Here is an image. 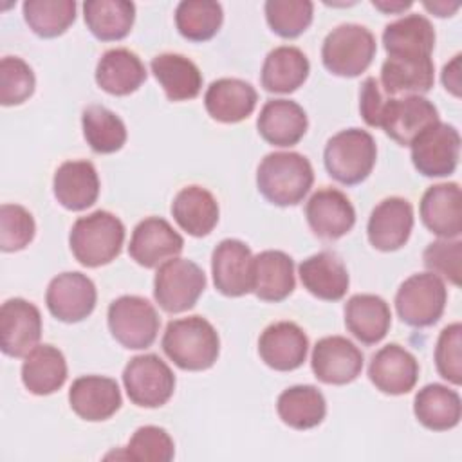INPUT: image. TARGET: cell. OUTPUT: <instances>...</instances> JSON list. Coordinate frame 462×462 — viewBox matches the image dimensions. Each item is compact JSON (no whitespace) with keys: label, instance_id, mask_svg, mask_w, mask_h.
<instances>
[{"label":"cell","instance_id":"obj_1","mask_svg":"<svg viewBox=\"0 0 462 462\" xmlns=\"http://www.w3.org/2000/svg\"><path fill=\"white\" fill-rule=\"evenodd\" d=\"M314 170L298 152L267 153L256 170V186L265 200L276 206H296L310 191Z\"/></svg>","mask_w":462,"mask_h":462},{"label":"cell","instance_id":"obj_2","mask_svg":"<svg viewBox=\"0 0 462 462\" xmlns=\"http://www.w3.org/2000/svg\"><path fill=\"white\" fill-rule=\"evenodd\" d=\"M164 354L188 372H202L215 365L220 354V337L215 327L202 316L171 319L162 336Z\"/></svg>","mask_w":462,"mask_h":462},{"label":"cell","instance_id":"obj_3","mask_svg":"<svg viewBox=\"0 0 462 462\" xmlns=\"http://www.w3.org/2000/svg\"><path fill=\"white\" fill-rule=\"evenodd\" d=\"M123 242V222L105 209L79 217L69 235L70 251L85 267H101L110 263L119 256Z\"/></svg>","mask_w":462,"mask_h":462},{"label":"cell","instance_id":"obj_4","mask_svg":"<svg viewBox=\"0 0 462 462\" xmlns=\"http://www.w3.org/2000/svg\"><path fill=\"white\" fill-rule=\"evenodd\" d=\"M377 146L366 130L346 128L327 141L323 162L328 175L345 184L356 186L363 182L374 170Z\"/></svg>","mask_w":462,"mask_h":462},{"label":"cell","instance_id":"obj_5","mask_svg":"<svg viewBox=\"0 0 462 462\" xmlns=\"http://www.w3.org/2000/svg\"><path fill=\"white\" fill-rule=\"evenodd\" d=\"M377 51L375 36L359 23H341L323 40L321 60L328 72L341 78L363 74Z\"/></svg>","mask_w":462,"mask_h":462},{"label":"cell","instance_id":"obj_6","mask_svg":"<svg viewBox=\"0 0 462 462\" xmlns=\"http://www.w3.org/2000/svg\"><path fill=\"white\" fill-rule=\"evenodd\" d=\"M206 289L204 271L188 258H171L159 265L153 278V298L168 314L195 307Z\"/></svg>","mask_w":462,"mask_h":462},{"label":"cell","instance_id":"obj_7","mask_svg":"<svg viewBox=\"0 0 462 462\" xmlns=\"http://www.w3.org/2000/svg\"><path fill=\"white\" fill-rule=\"evenodd\" d=\"M446 301L444 280L433 273H417L401 283L395 294V310L402 323L424 328L440 319Z\"/></svg>","mask_w":462,"mask_h":462},{"label":"cell","instance_id":"obj_8","mask_svg":"<svg viewBox=\"0 0 462 462\" xmlns=\"http://www.w3.org/2000/svg\"><path fill=\"white\" fill-rule=\"evenodd\" d=\"M106 318L112 337L125 348H148L157 339L161 319L146 298L134 294L119 296L110 303Z\"/></svg>","mask_w":462,"mask_h":462},{"label":"cell","instance_id":"obj_9","mask_svg":"<svg viewBox=\"0 0 462 462\" xmlns=\"http://www.w3.org/2000/svg\"><path fill=\"white\" fill-rule=\"evenodd\" d=\"M123 384L135 406L159 408L171 399L175 375L157 354H141L126 363Z\"/></svg>","mask_w":462,"mask_h":462},{"label":"cell","instance_id":"obj_10","mask_svg":"<svg viewBox=\"0 0 462 462\" xmlns=\"http://www.w3.org/2000/svg\"><path fill=\"white\" fill-rule=\"evenodd\" d=\"M411 148V162L424 177H448L455 171L460 155V134L453 125L437 121L420 132Z\"/></svg>","mask_w":462,"mask_h":462},{"label":"cell","instance_id":"obj_11","mask_svg":"<svg viewBox=\"0 0 462 462\" xmlns=\"http://www.w3.org/2000/svg\"><path fill=\"white\" fill-rule=\"evenodd\" d=\"M97 291L94 282L78 271L54 276L45 292L49 312L63 323H78L88 318L96 307Z\"/></svg>","mask_w":462,"mask_h":462},{"label":"cell","instance_id":"obj_12","mask_svg":"<svg viewBox=\"0 0 462 462\" xmlns=\"http://www.w3.org/2000/svg\"><path fill=\"white\" fill-rule=\"evenodd\" d=\"M439 121L437 106L422 96H388L383 108L379 128L401 146H410L428 126Z\"/></svg>","mask_w":462,"mask_h":462},{"label":"cell","instance_id":"obj_13","mask_svg":"<svg viewBox=\"0 0 462 462\" xmlns=\"http://www.w3.org/2000/svg\"><path fill=\"white\" fill-rule=\"evenodd\" d=\"M42 337L40 309L23 300L11 298L0 307V346L9 357H25Z\"/></svg>","mask_w":462,"mask_h":462},{"label":"cell","instance_id":"obj_14","mask_svg":"<svg viewBox=\"0 0 462 462\" xmlns=\"http://www.w3.org/2000/svg\"><path fill=\"white\" fill-rule=\"evenodd\" d=\"M363 352L343 336L321 337L310 357V366L318 381L325 384H348L363 370Z\"/></svg>","mask_w":462,"mask_h":462},{"label":"cell","instance_id":"obj_15","mask_svg":"<svg viewBox=\"0 0 462 462\" xmlns=\"http://www.w3.org/2000/svg\"><path fill=\"white\" fill-rule=\"evenodd\" d=\"M253 258L251 249L242 240H222L211 254V274L217 291L231 298L253 292Z\"/></svg>","mask_w":462,"mask_h":462},{"label":"cell","instance_id":"obj_16","mask_svg":"<svg viewBox=\"0 0 462 462\" xmlns=\"http://www.w3.org/2000/svg\"><path fill=\"white\" fill-rule=\"evenodd\" d=\"M182 247V236L168 220L161 217H148L134 227L128 254L135 263L152 269L179 256Z\"/></svg>","mask_w":462,"mask_h":462},{"label":"cell","instance_id":"obj_17","mask_svg":"<svg viewBox=\"0 0 462 462\" xmlns=\"http://www.w3.org/2000/svg\"><path fill=\"white\" fill-rule=\"evenodd\" d=\"M309 352V337L303 328L292 321H276L263 328L258 339L262 361L278 372L300 368Z\"/></svg>","mask_w":462,"mask_h":462},{"label":"cell","instance_id":"obj_18","mask_svg":"<svg viewBox=\"0 0 462 462\" xmlns=\"http://www.w3.org/2000/svg\"><path fill=\"white\" fill-rule=\"evenodd\" d=\"M413 229V208L402 197L381 200L370 213L366 233L368 242L384 253L401 249Z\"/></svg>","mask_w":462,"mask_h":462},{"label":"cell","instance_id":"obj_19","mask_svg":"<svg viewBox=\"0 0 462 462\" xmlns=\"http://www.w3.org/2000/svg\"><path fill=\"white\" fill-rule=\"evenodd\" d=\"M305 217L312 233L323 240L345 236L356 224L352 202L336 188L318 189L305 206Z\"/></svg>","mask_w":462,"mask_h":462},{"label":"cell","instance_id":"obj_20","mask_svg":"<svg viewBox=\"0 0 462 462\" xmlns=\"http://www.w3.org/2000/svg\"><path fill=\"white\" fill-rule=\"evenodd\" d=\"M372 384L388 395H402L413 390L419 379V363L411 352L397 343L379 348L368 365Z\"/></svg>","mask_w":462,"mask_h":462},{"label":"cell","instance_id":"obj_21","mask_svg":"<svg viewBox=\"0 0 462 462\" xmlns=\"http://www.w3.org/2000/svg\"><path fill=\"white\" fill-rule=\"evenodd\" d=\"M383 45L388 58L404 61L431 60L435 29L422 14H408L388 23L383 31Z\"/></svg>","mask_w":462,"mask_h":462},{"label":"cell","instance_id":"obj_22","mask_svg":"<svg viewBox=\"0 0 462 462\" xmlns=\"http://www.w3.org/2000/svg\"><path fill=\"white\" fill-rule=\"evenodd\" d=\"M121 390L112 377L83 375L69 390L72 411L88 422L110 419L121 408Z\"/></svg>","mask_w":462,"mask_h":462},{"label":"cell","instance_id":"obj_23","mask_svg":"<svg viewBox=\"0 0 462 462\" xmlns=\"http://www.w3.org/2000/svg\"><path fill=\"white\" fill-rule=\"evenodd\" d=\"M422 224L440 238H458L462 233V193L457 182L430 186L420 199Z\"/></svg>","mask_w":462,"mask_h":462},{"label":"cell","instance_id":"obj_24","mask_svg":"<svg viewBox=\"0 0 462 462\" xmlns=\"http://www.w3.org/2000/svg\"><path fill=\"white\" fill-rule=\"evenodd\" d=\"M309 126L305 110L291 99L267 101L256 119L258 134L273 146H294L301 141Z\"/></svg>","mask_w":462,"mask_h":462},{"label":"cell","instance_id":"obj_25","mask_svg":"<svg viewBox=\"0 0 462 462\" xmlns=\"http://www.w3.org/2000/svg\"><path fill=\"white\" fill-rule=\"evenodd\" d=\"M258 101L254 87L238 78H220L204 94L208 114L218 123H240L247 119Z\"/></svg>","mask_w":462,"mask_h":462},{"label":"cell","instance_id":"obj_26","mask_svg":"<svg viewBox=\"0 0 462 462\" xmlns=\"http://www.w3.org/2000/svg\"><path fill=\"white\" fill-rule=\"evenodd\" d=\"M56 200L70 211L90 208L99 197V177L90 161H67L52 179Z\"/></svg>","mask_w":462,"mask_h":462},{"label":"cell","instance_id":"obj_27","mask_svg":"<svg viewBox=\"0 0 462 462\" xmlns=\"http://www.w3.org/2000/svg\"><path fill=\"white\" fill-rule=\"evenodd\" d=\"M300 280L316 298L325 301L341 300L350 285L348 271L332 251H319L300 263Z\"/></svg>","mask_w":462,"mask_h":462},{"label":"cell","instance_id":"obj_28","mask_svg":"<svg viewBox=\"0 0 462 462\" xmlns=\"http://www.w3.org/2000/svg\"><path fill=\"white\" fill-rule=\"evenodd\" d=\"M146 81V67L141 58L125 49L106 51L96 67V83L112 96H128Z\"/></svg>","mask_w":462,"mask_h":462},{"label":"cell","instance_id":"obj_29","mask_svg":"<svg viewBox=\"0 0 462 462\" xmlns=\"http://www.w3.org/2000/svg\"><path fill=\"white\" fill-rule=\"evenodd\" d=\"M294 262L283 251L267 249L253 258V292L271 303L285 300L294 291Z\"/></svg>","mask_w":462,"mask_h":462},{"label":"cell","instance_id":"obj_30","mask_svg":"<svg viewBox=\"0 0 462 462\" xmlns=\"http://www.w3.org/2000/svg\"><path fill=\"white\" fill-rule=\"evenodd\" d=\"M345 325L363 345H375L388 334L392 312L381 296L354 294L345 303Z\"/></svg>","mask_w":462,"mask_h":462},{"label":"cell","instance_id":"obj_31","mask_svg":"<svg viewBox=\"0 0 462 462\" xmlns=\"http://www.w3.org/2000/svg\"><path fill=\"white\" fill-rule=\"evenodd\" d=\"M310 72L303 51L292 45L274 47L263 60L260 81L267 92L291 94L300 88Z\"/></svg>","mask_w":462,"mask_h":462},{"label":"cell","instance_id":"obj_32","mask_svg":"<svg viewBox=\"0 0 462 462\" xmlns=\"http://www.w3.org/2000/svg\"><path fill=\"white\" fill-rule=\"evenodd\" d=\"M171 215L188 235L206 236L215 229L220 209L211 191L191 184L175 195L171 202Z\"/></svg>","mask_w":462,"mask_h":462},{"label":"cell","instance_id":"obj_33","mask_svg":"<svg viewBox=\"0 0 462 462\" xmlns=\"http://www.w3.org/2000/svg\"><path fill=\"white\" fill-rule=\"evenodd\" d=\"M150 67L170 101H188L199 96L202 88V72L189 58L175 52H162L152 60Z\"/></svg>","mask_w":462,"mask_h":462},{"label":"cell","instance_id":"obj_34","mask_svg":"<svg viewBox=\"0 0 462 462\" xmlns=\"http://www.w3.org/2000/svg\"><path fill=\"white\" fill-rule=\"evenodd\" d=\"M67 381V361L52 345H36L23 359L22 383L34 395H51Z\"/></svg>","mask_w":462,"mask_h":462},{"label":"cell","instance_id":"obj_35","mask_svg":"<svg viewBox=\"0 0 462 462\" xmlns=\"http://www.w3.org/2000/svg\"><path fill=\"white\" fill-rule=\"evenodd\" d=\"M413 413L417 420L433 431L455 428L462 417V401L458 392L431 383L420 388L413 399Z\"/></svg>","mask_w":462,"mask_h":462},{"label":"cell","instance_id":"obj_36","mask_svg":"<svg viewBox=\"0 0 462 462\" xmlns=\"http://www.w3.org/2000/svg\"><path fill=\"white\" fill-rule=\"evenodd\" d=\"M276 411L283 424L294 430H310L323 422L327 402L312 384H296L283 390L276 401Z\"/></svg>","mask_w":462,"mask_h":462},{"label":"cell","instance_id":"obj_37","mask_svg":"<svg viewBox=\"0 0 462 462\" xmlns=\"http://www.w3.org/2000/svg\"><path fill=\"white\" fill-rule=\"evenodd\" d=\"M83 18L97 40L117 42L132 31L135 5L126 0H88L83 4Z\"/></svg>","mask_w":462,"mask_h":462},{"label":"cell","instance_id":"obj_38","mask_svg":"<svg viewBox=\"0 0 462 462\" xmlns=\"http://www.w3.org/2000/svg\"><path fill=\"white\" fill-rule=\"evenodd\" d=\"M435 81L433 60L404 61L386 58L381 67V87L388 96H422Z\"/></svg>","mask_w":462,"mask_h":462},{"label":"cell","instance_id":"obj_39","mask_svg":"<svg viewBox=\"0 0 462 462\" xmlns=\"http://www.w3.org/2000/svg\"><path fill=\"white\" fill-rule=\"evenodd\" d=\"M81 126L87 144L96 153H114L126 143L123 119L103 105H90L81 114Z\"/></svg>","mask_w":462,"mask_h":462},{"label":"cell","instance_id":"obj_40","mask_svg":"<svg viewBox=\"0 0 462 462\" xmlns=\"http://www.w3.org/2000/svg\"><path fill=\"white\" fill-rule=\"evenodd\" d=\"M224 20V11L218 2L211 0H184L175 9V25L189 42L211 40Z\"/></svg>","mask_w":462,"mask_h":462},{"label":"cell","instance_id":"obj_41","mask_svg":"<svg viewBox=\"0 0 462 462\" xmlns=\"http://www.w3.org/2000/svg\"><path fill=\"white\" fill-rule=\"evenodd\" d=\"M23 18L29 29L40 38H56L74 23L76 2L74 0H27L23 2Z\"/></svg>","mask_w":462,"mask_h":462},{"label":"cell","instance_id":"obj_42","mask_svg":"<svg viewBox=\"0 0 462 462\" xmlns=\"http://www.w3.org/2000/svg\"><path fill=\"white\" fill-rule=\"evenodd\" d=\"M265 20L282 38H298L312 23L314 4L309 0H267Z\"/></svg>","mask_w":462,"mask_h":462},{"label":"cell","instance_id":"obj_43","mask_svg":"<svg viewBox=\"0 0 462 462\" xmlns=\"http://www.w3.org/2000/svg\"><path fill=\"white\" fill-rule=\"evenodd\" d=\"M123 457L134 462H170L175 457V444L164 428L141 426L130 437Z\"/></svg>","mask_w":462,"mask_h":462},{"label":"cell","instance_id":"obj_44","mask_svg":"<svg viewBox=\"0 0 462 462\" xmlns=\"http://www.w3.org/2000/svg\"><path fill=\"white\" fill-rule=\"evenodd\" d=\"M36 87V78L29 63L18 56H5L0 61V103L13 106L27 101Z\"/></svg>","mask_w":462,"mask_h":462},{"label":"cell","instance_id":"obj_45","mask_svg":"<svg viewBox=\"0 0 462 462\" xmlns=\"http://www.w3.org/2000/svg\"><path fill=\"white\" fill-rule=\"evenodd\" d=\"M36 233L32 215L20 204L0 206V249L14 253L25 249Z\"/></svg>","mask_w":462,"mask_h":462},{"label":"cell","instance_id":"obj_46","mask_svg":"<svg viewBox=\"0 0 462 462\" xmlns=\"http://www.w3.org/2000/svg\"><path fill=\"white\" fill-rule=\"evenodd\" d=\"M462 325L451 323L442 328L435 346V365L437 372L448 383L462 384Z\"/></svg>","mask_w":462,"mask_h":462},{"label":"cell","instance_id":"obj_47","mask_svg":"<svg viewBox=\"0 0 462 462\" xmlns=\"http://www.w3.org/2000/svg\"><path fill=\"white\" fill-rule=\"evenodd\" d=\"M424 265L430 273L448 280L453 285H460L462 273V242L442 238L431 242L422 253Z\"/></svg>","mask_w":462,"mask_h":462},{"label":"cell","instance_id":"obj_48","mask_svg":"<svg viewBox=\"0 0 462 462\" xmlns=\"http://www.w3.org/2000/svg\"><path fill=\"white\" fill-rule=\"evenodd\" d=\"M386 99L388 94L383 90L379 79L366 78L363 81L359 92V110L368 126H379V119L386 105Z\"/></svg>","mask_w":462,"mask_h":462},{"label":"cell","instance_id":"obj_49","mask_svg":"<svg viewBox=\"0 0 462 462\" xmlns=\"http://www.w3.org/2000/svg\"><path fill=\"white\" fill-rule=\"evenodd\" d=\"M442 83L448 92L455 97L460 96V54L453 56V60L442 69Z\"/></svg>","mask_w":462,"mask_h":462},{"label":"cell","instance_id":"obj_50","mask_svg":"<svg viewBox=\"0 0 462 462\" xmlns=\"http://www.w3.org/2000/svg\"><path fill=\"white\" fill-rule=\"evenodd\" d=\"M372 5L375 7V9H379V11H383V13H401V11H404V9H408V7H411V2H386V0H374L372 2Z\"/></svg>","mask_w":462,"mask_h":462},{"label":"cell","instance_id":"obj_51","mask_svg":"<svg viewBox=\"0 0 462 462\" xmlns=\"http://www.w3.org/2000/svg\"><path fill=\"white\" fill-rule=\"evenodd\" d=\"M424 7L428 9V11H431V13H435L437 16H451L457 9H458V4H446V2H433V4H430V2H424Z\"/></svg>","mask_w":462,"mask_h":462}]
</instances>
